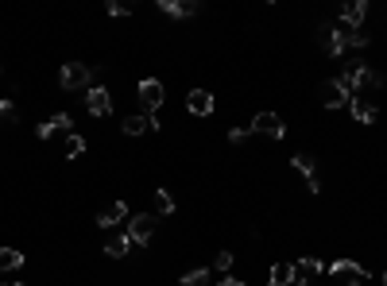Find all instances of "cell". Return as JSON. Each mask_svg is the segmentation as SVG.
Instances as JSON below:
<instances>
[{"label": "cell", "mask_w": 387, "mask_h": 286, "mask_svg": "<svg viewBox=\"0 0 387 286\" xmlns=\"http://www.w3.org/2000/svg\"><path fill=\"white\" fill-rule=\"evenodd\" d=\"M337 81H341V85L349 89V97H352V93H372V89H380V85H383V78H380V73H376L372 66H368L364 59H352V62H349V70H345Z\"/></svg>", "instance_id": "1"}, {"label": "cell", "mask_w": 387, "mask_h": 286, "mask_svg": "<svg viewBox=\"0 0 387 286\" xmlns=\"http://www.w3.org/2000/svg\"><path fill=\"white\" fill-rule=\"evenodd\" d=\"M89 81H93V70L86 66V62H66L62 73H59V85L66 93H78V89H89Z\"/></svg>", "instance_id": "2"}, {"label": "cell", "mask_w": 387, "mask_h": 286, "mask_svg": "<svg viewBox=\"0 0 387 286\" xmlns=\"http://www.w3.org/2000/svg\"><path fill=\"white\" fill-rule=\"evenodd\" d=\"M318 101H322L325 109H345L352 97H349V89H345L337 78H329V81H322V85H318Z\"/></svg>", "instance_id": "3"}, {"label": "cell", "mask_w": 387, "mask_h": 286, "mask_svg": "<svg viewBox=\"0 0 387 286\" xmlns=\"http://www.w3.org/2000/svg\"><path fill=\"white\" fill-rule=\"evenodd\" d=\"M86 109H89V117H97V120L109 117V112H112L109 89H105V85H89V89H86Z\"/></svg>", "instance_id": "4"}, {"label": "cell", "mask_w": 387, "mask_h": 286, "mask_svg": "<svg viewBox=\"0 0 387 286\" xmlns=\"http://www.w3.org/2000/svg\"><path fill=\"white\" fill-rule=\"evenodd\" d=\"M318 43H322V51L329 54V59H337V54H345V31L341 28H333V23H322L318 28Z\"/></svg>", "instance_id": "5"}, {"label": "cell", "mask_w": 387, "mask_h": 286, "mask_svg": "<svg viewBox=\"0 0 387 286\" xmlns=\"http://www.w3.org/2000/svg\"><path fill=\"white\" fill-rule=\"evenodd\" d=\"M151 236H155V217L151 213H136L128 220V240L136 244V248H144Z\"/></svg>", "instance_id": "6"}, {"label": "cell", "mask_w": 387, "mask_h": 286, "mask_svg": "<svg viewBox=\"0 0 387 286\" xmlns=\"http://www.w3.org/2000/svg\"><path fill=\"white\" fill-rule=\"evenodd\" d=\"M248 132H260V136H271V140H283L287 136V124L275 117V112H256V120L248 124Z\"/></svg>", "instance_id": "7"}, {"label": "cell", "mask_w": 387, "mask_h": 286, "mask_svg": "<svg viewBox=\"0 0 387 286\" xmlns=\"http://www.w3.org/2000/svg\"><path fill=\"white\" fill-rule=\"evenodd\" d=\"M329 275L341 279V282H349V286H364V279H368V271L360 263H352V259H337V263L329 267Z\"/></svg>", "instance_id": "8"}, {"label": "cell", "mask_w": 387, "mask_h": 286, "mask_svg": "<svg viewBox=\"0 0 387 286\" xmlns=\"http://www.w3.org/2000/svg\"><path fill=\"white\" fill-rule=\"evenodd\" d=\"M139 105H144L147 112H155V109H163V97H167V89H163V81H155V78H147V81H139Z\"/></svg>", "instance_id": "9"}, {"label": "cell", "mask_w": 387, "mask_h": 286, "mask_svg": "<svg viewBox=\"0 0 387 286\" xmlns=\"http://www.w3.org/2000/svg\"><path fill=\"white\" fill-rule=\"evenodd\" d=\"M159 128V120L151 117V112H132V117H125V124H120V132L125 136H147Z\"/></svg>", "instance_id": "10"}, {"label": "cell", "mask_w": 387, "mask_h": 286, "mask_svg": "<svg viewBox=\"0 0 387 286\" xmlns=\"http://www.w3.org/2000/svg\"><path fill=\"white\" fill-rule=\"evenodd\" d=\"M186 112H194V117H209V112H213V93H205V89H190V93H186Z\"/></svg>", "instance_id": "11"}, {"label": "cell", "mask_w": 387, "mask_h": 286, "mask_svg": "<svg viewBox=\"0 0 387 286\" xmlns=\"http://www.w3.org/2000/svg\"><path fill=\"white\" fill-rule=\"evenodd\" d=\"M70 112H54L47 124H39V140H54V136H62V132H70Z\"/></svg>", "instance_id": "12"}, {"label": "cell", "mask_w": 387, "mask_h": 286, "mask_svg": "<svg viewBox=\"0 0 387 286\" xmlns=\"http://www.w3.org/2000/svg\"><path fill=\"white\" fill-rule=\"evenodd\" d=\"M364 16H368V4H364V0H352V4H345V8H341V23H345L349 31H360Z\"/></svg>", "instance_id": "13"}, {"label": "cell", "mask_w": 387, "mask_h": 286, "mask_svg": "<svg viewBox=\"0 0 387 286\" xmlns=\"http://www.w3.org/2000/svg\"><path fill=\"white\" fill-rule=\"evenodd\" d=\"M294 170H302V174H306V190L310 193H318L322 190V182H318V167H314V159H310V155H294Z\"/></svg>", "instance_id": "14"}, {"label": "cell", "mask_w": 387, "mask_h": 286, "mask_svg": "<svg viewBox=\"0 0 387 286\" xmlns=\"http://www.w3.org/2000/svg\"><path fill=\"white\" fill-rule=\"evenodd\" d=\"M159 12L175 16V20H190V16L197 12L194 0H159Z\"/></svg>", "instance_id": "15"}, {"label": "cell", "mask_w": 387, "mask_h": 286, "mask_svg": "<svg viewBox=\"0 0 387 286\" xmlns=\"http://www.w3.org/2000/svg\"><path fill=\"white\" fill-rule=\"evenodd\" d=\"M125 217H128V205H125V201H112V205H105V209H101L97 225H101V228H117Z\"/></svg>", "instance_id": "16"}, {"label": "cell", "mask_w": 387, "mask_h": 286, "mask_svg": "<svg viewBox=\"0 0 387 286\" xmlns=\"http://www.w3.org/2000/svg\"><path fill=\"white\" fill-rule=\"evenodd\" d=\"M267 282L271 286H299V271H294V263H275Z\"/></svg>", "instance_id": "17"}, {"label": "cell", "mask_w": 387, "mask_h": 286, "mask_svg": "<svg viewBox=\"0 0 387 286\" xmlns=\"http://www.w3.org/2000/svg\"><path fill=\"white\" fill-rule=\"evenodd\" d=\"M349 109H352V120H357V124H372L376 120V105L364 101V97H352Z\"/></svg>", "instance_id": "18"}, {"label": "cell", "mask_w": 387, "mask_h": 286, "mask_svg": "<svg viewBox=\"0 0 387 286\" xmlns=\"http://www.w3.org/2000/svg\"><path fill=\"white\" fill-rule=\"evenodd\" d=\"M20 267H23L20 248H0V271H20Z\"/></svg>", "instance_id": "19"}, {"label": "cell", "mask_w": 387, "mask_h": 286, "mask_svg": "<svg viewBox=\"0 0 387 286\" xmlns=\"http://www.w3.org/2000/svg\"><path fill=\"white\" fill-rule=\"evenodd\" d=\"M294 271H299V282H302V275H322L325 263H322L318 256H302L299 263H294Z\"/></svg>", "instance_id": "20"}, {"label": "cell", "mask_w": 387, "mask_h": 286, "mask_svg": "<svg viewBox=\"0 0 387 286\" xmlns=\"http://www.w3.org/2000/svg\"><path fill=\"white\" fill-rule=\"evenodd\" d=\"M62 151H66V159H81V155H86V140H81L78 132H66Z\"/></svg>", "instance_id": "21"}, {"label": "cell", "mask_w": 387, "mask_h": 286, "mask_svg": "<svg viewBox=\"0 0 387 286\" xmlns=\"http://www.w3.org/2000/svg\"><path fill=\"white\" fill-rule=\"evenodd\" d=\"M128 248H132V240H128V232H125V236H117V240L105 244V256H109V259H125Z\"/></svg>", "instance_id": "22"}, {"label": "cell", "mask_w": 387, "mask_h": 286, "mask_svg": "<svg viewBox=\"0 0 387 286\" xmlns=\"http://www.w3.org/2000/svg\"><path fill=\"white\" fill-rule=\"evenodd\" d=\"M209 267H194V271H186L183 275V286H205V282H209Z\"/></svg>", "instance_id": "23"}, {"label": "cell", "mask_w": 387, "mask_h": 286, "mask_svg": "<svg viewBox=\"0 0 387 286\" xmlns=\"http://www.w3.org/2000/svg\"><path fill=\"white\" fill-rule=\"evenodd\" d=\"M155 213H159V217H171V213H175V198H171L167 190L155 193Z\"/></svg>", "instance_id": "24"}, {"label": "cell", "mask_w": 387, "mask_h": 286, "mask_svg": "<svg viewBox=\"0 0 387 286\" xmlns=\"http://www.w3.org/2000/svg\"><path fill=\"white\" fill-rule=\"evenodd\" d=\"M0 124H4V128L20 124V112H16V105H12V101H0Z\"/></svg>", "instance_id": "25"}, {"label": "cell", "mask_w": 387, "mask_h": 286, "mask_svg": "<svg viewBox=\"0 0 387 286\" xmlns=\"http://www.w3.org/2000/svg\"><path fill=\"white\" fill-rule=\"evenodd\" d=\"M233 263H236V259H233V251H221V256H217V259H213V271H221V275H229V271H233Z\"/></svg>", "instance_id": "26"}, {"label": "cell", "mask_w": 387, "mask_h": 286, "mask_svg": "<svg viewBox=\"0 0 387 286\" xmlns=\"http://www.w3.org/2000/svg\"><path fill=\"white\" fill-rule=\"evenodd\" d=\"M345 43L357 47V51H364V47H368V31H345Z\"/></svg>", "instance_id": "27"}, {"label": "cell", "mask_w": 387, "mask_h": 286, "mask_svg": "<svg viewBox=\"0 0 387 286\" xmlns=\"http://www.w3.org/2000/svg\"><path fill=\"white\" fill-rule=\"evenodd\" d=\"M132 12V4H120V0H112L109 4V16H128Z\"/></svg>", "instance_id": "28"}, {"label": "cell", "mask_w": 387, "mask_h": 286, "mask_svg": "<svg viewBox=\"0 0 387 286\" xmlns=\"http://www.w3.org/2000/svg\"><path fill=\"white\" fill-rule=\"evenodd\" d=\"M248 140V128H233V132H229V143H244Z\"/></svg>", "instance_id": "29"}, {"label": "cell", "mask_w": 387, "mask_h": 286, "mask_svg": "<svg viewBox=\"0 0 387 286\" xmlns=\"http://www.w3.org/2000/svg\"><path fill=\"white\" fill-rule=\"evenodd\" d=\"M217 286H244V282H241V279H229V275H225V279H221Z\"/></svg>", "instance_id": "30"}, {"label": "cell", "mask_w": 387, "mask_h": 286, "mask_svg": "<svg viewBox=\"0 0 387 286\" xmlns=\"http://www.w3.org/2000/svg\"><path fill=\"white\" fill-rule=\"evenodd\" d=\"M4 286H23V282H4Z\"/></svg>", "instance_id": "31"}, {"label": "cell", "mask_w": 387, "mask_h": 286, "mask_svg": "<svg viewBox=\"0 0 387 286\" xmlns=\"http://www.w3.org/2000/svg\"><path fill=\"white\" fill-rule=\"evenodd\" d=\"M299 286H310V282H299Z\"/></svg>", "instance_id": "32"}, {"label": "cell", "mask_w": 387, "mask_h": 286, "mask_svg": "<svg viewBox=\"0 0 387 286\" xmlns=\"http://www.w3.org/2000/svg\"><path fill=\"white\" fill-rule=\"evenodd\" d=\"M383 286H387V275H383Z\"/></svg>", "instance_id": "33"}]
</instances>
